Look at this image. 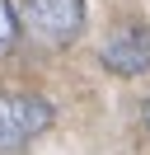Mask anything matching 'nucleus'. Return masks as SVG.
<instances>
[{
    "label": "nucleus",
    "instance_id": "obj_2",
    "mask_svg": "<svg viewBox=\"0 0 150 155\" xmlns=\"http://www.w3.org/2000/svg\"><path fill=\"white\" fill-rule=\"evenodd\" d=\"M52 122V104L38 94H0V155H19Z\"/></svg>",
    "mask_w": 150,
    "mask_h": 155
},
{
    "label": "nucleus",
    "instance_id": "obj_4",
    "mask_svg": "<svg viewBox=\"0 0 150 155\" xmlns=\"http://www.w3.org/2000/svg\"><path fill=\"white\" fill-rule=\"evenodd\" d=\"M14 38H19V14H14L9 0H0V52L14 47Z\"/></svg>",
    "mask_w": 150,
    "mask_h": 155
},
{
    "label": "nucleus",
    "instance_id": "obj_1",
    "mask_svg": "<svg viewBox=\"0 0 150 155\" xmlns=\"http://www.w3.org/2000/svg\"><path fill=\"white\" fill-rule=\"evenodd\" d=\"M14 14L42 47H66L84 28V0H19Z\"/></svg>",
    "mask_w": 150,
    "mask_h": 155
},
{
    "label": "nucleus",
    "instance_id": "obj_5",
    "mask_svg": "<svg viewBox=\"0 0 150 155\" xmlns=\"http://www.w3.org/2000/svg\"><path fill=\"white\" fill-rule=\"evenodd\" d=\"M145 127H150V99H145Z\"/></svg>",
    "mask_w": 150,
    "mask_h": 155
},
{
    "label": "nucleus",
    "instance_id": "obj_3",
    "mask_svg": "<svg viewBox=\"0 0 150 155\" xmlns=\"http://www.w3.org/2000/svg\"><path fill=\"white\" fill-rule=\"evenodd\" d=\"M99 61L112 71V75H145L150 71V28L145 24H127V28L108 33Z\"/></svg>",
    "mask_w": 150,
    "mask_h": 155
}]
</instances>
